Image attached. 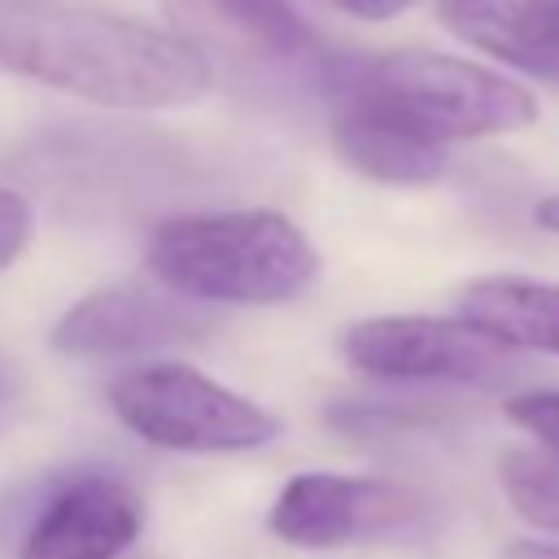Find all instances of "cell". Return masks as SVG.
Masks as SVG:
<instances>
[{
    "mask_svg": "<svg viewBox=\"0 0 559 559\" xmlns=\"http://www.w3.org/2000/svg\"><path fill=\"white\" fill-rule=\"evenodd\" d=\"M533 218H537L546 231H555V236H559V192H555V197H546V201H537V205H533Z\"/></svg>",
    "mask_w": 559,
    "mask_h": 559,
    "instance_id": "cell-18",
    "label": "cell"
},
{
    "mask_svg": "<svg viewBox=\"0 0 559 559\" xmlns=\"http://www.w3.org/2000/svg\"><path fill=\"white\" fill-rule=\"evenodd\" d=\"M555 4H559V0H555Z\"/></svg>",
    "mask_w": 559,
    "mask_h": 559,
    "instance_id": "cell-19",
    "label": "cell"
},
{
    "mask_svg": "<svg viewBox=\"0 0 559 559\" xmlns=\"http://www.w3.org/2000/svg\"><path fill=\"white\" fill-rule=\"evenodd\" d=\"M437 17L463 44L559 87L555 0H437Z\"/></svg>",
    "mask_w": 559,
    "mask_h": 559,
    "instance_id": "cell-10",
    "label": "cell"
},
{
    "mask_svg": "<svg viewBox=\"0 0 559 559\" xmlns=\"http://www.w3.org/2000/svg\"><path fill=\"white\" fill-rule=\"evenodd\" d=\"M328 131L345 166L376 183H432L450 166V144L424 135L406 118H397L384 100H376L349 61H332L328 70Z\"/></svg>",
    "mask_w": 559,
    "mask_h": 559,
    "instance_id": "cell-7",
    "label": "cell"
},
{
    "mask_svg": "<svg viewBox=\"0 0 559 559\" xmlns=\"http://www.w3.org/2000/svg\"><path fill=\"white\" fill-rule=\"evenodd\" d=\"M502 559H559V546L555 542H515V546H507Z\"/></svg>",
    "mask_w": 559,
    "mask_h": 559,
    "instance_id": "cell-17",
    "label": "cell"
},
{
    "mask_svg": "<svg viewBox=\"0 0 559 559\" xmlns=\"http://www.w3.org/2000/svg\"><path fill=\"white\" fill-rule=\"evenodd\" d=\"M498 480L520 520L542 533H559V450H511L498 463Z\"/></svg>",
    "mask_w": 559,
    "mask_h": 559,
    "instance_id": "cell-13",
    "label": "cell"
},
{
    "mask_svg": "<svg viewBox=\"0 0 559 559\" xmlns=\"http://www.w3.org/2000/svg\"><path fill=\"white\" fill-rule=\"evenodd\" d=\"M214 328V314L170 288L114 284L79 297L52 323V349L70 358H122L188 345Z\"/></svg>",
    "mask_w": 559,
    "mask_h": 559,
    "instance_id": "cell-6",
    "label": "cell"
},
{
    "mask_svg": "<svg viewBox=\"0 0 559 559\" xmlns=\"http://www.w3.org/2000/svg\"><path fill=\"white\" fill-rule=\"evenodd\" d=\"M0 66L109 109H175L214 83L201 44L74 0H0Z\"/></svg>",
    "mask_w": 559,
    "mask_h": 559,
    "instance_id": "cell-1",
    "label": "cell"
},
{
    "mask_svg": "<svg viewBox=\"0 0 559 559\" xmlns=\"http://www.w3.org/2000/svg\"><path fill=\"white\" fill-rule=\"evenodd\" d=\"M511 424L533 432L546 450H559V389H537V393H515L507 402Z\"/></svg>",
    "mask_w": 559,
    "mask_h": 559,
    "instance_id": "cell-14",
    "label": "cell"
},
{
    "mask_svg": "<svg viewBox=\"0 0 559 559\" xmlns=\"http://www.w3.org/2000/svg\"><path fill=\"white\" fill-rule=\"evenodd\" d=\"M140 493L105 472H79L39 507L22 559H118L140 533Z\"/></svg>",
    "mask_w": 559,
    "mask_h": 559,
    "instance_id": "cell-9",
    "label": "cell"
},
{
    "mask_svg": "<svg viewBox=\"0 0 559 559\" xmlns=\"http://www.w3.org/2000/svg\"><path fill=\"white\" fill-rule=\"evenodd\" d=\"M109 406L140 441L183 454L258 450L280 432L271 411L183 362H144L114 376Z\"/></svg>",
    "mask_w": 559,
    "mask_h": 559,
    "instance_id": "cell-4",
    "label": "cell"
},
{
    "mask_svg": "<svg viewBox=\"0 0 559 559\" xmlns=\"http://www.w3.org/2000/svg\"><path fill=\"white\" fill-rule=\"evenodd\" d=\"M144 262L162 288L197 306H280L319 275L314 245L275 210L166 218L153 227Z\"/></svg>",
    "mask_w": 559,
    "mask_h": 559,
    "instance_id": "cell-2",
    "label": "cell"
},
{
    "mask_svg": "<svg viewBox=\"0 0 559 559\" xmlns=\"http://www.w3.org/2000/svg\"><path fill=\"white\" fill-rule=\"evenodd\" d=\"M424 511V498L406 485L380 476H336V472H306L293 476L275 507L271 528L293 546H345L354 537L389 533L411 524Z\"/></svg>",
    "mask_w": 559,
    "mask_h": 559,
    "instance_id": "cell-8",
    "label": "cell"
},
{
    "mask_svg": "<svg viewBox=\"0 0 559 559\" xmlns=\"http://www.w3.org/2000/svg\"><path fill=\"white\" fill-rule=\"evenodd\" d=\"M459 319L515 354H559V284L528 275H480L459 293Z\"/></svg>",
    "mask_w": 559,
    "mask_h": 559,
    "instance_id": "cell-12",
    "label": "cell"
},
{
    "mask_svg": "<svg viewBox=\"0 0 559 559\" xmlns=\"http://www.w3.org/2000/svg\"><path fill=\"white\" fill-rule=\"evenodd\" d=\"M354 70L376 100H384L397 118L441 144L524 131L537 118V100L528 87L467 57L406 48L354 61Z\"/></svg>",
    "mask_w": 559,
    "mask_h": 559,
    "instance_id": "cell-3",
    "label": "cell"
},
{
    "mask_svg": "<svg viewBox=\"0 0 559 559\" xmlns=\"http://www.w3.org/2000/svg\"><path fill=\"white\" fill-rule=\"evenodd\" d=\"M162 9L179 26L175 35H183L188 44H236L275 61L319 52V35L288 0H162Z\"/></svg>",
    "mask_w": 559,
    "mask_h": 559,
    "instance_id": "cell-11",
    "label": "cell"
},
{
    "mask_svg": "<svg viewBox=\"0 0 559 559\" xmlns=\"http://www.w3.org/2000/svg\"><path fill=\"white\" fill-rule=\"evenodd\" d=\"M341 13L349 17H367V22H384V17H397L402 9H411L415 0H332Z\"/></svg>",
    "mask_w": 559,
    "mask_h": 559,
    "instance_id": "cell-16",
    "label": "cell"
},
{
    "mask_svg": "<svg viewBox=\"0 0 559 559\" xmlns=\"http://www.w3.org/2000/svg\"><path fill=\"white\" fill-rule=\"evenodd\" d=\"M35 231V214H31V201L22 192H9L0 188V271L9 262H17V253L26 249Z\"/></svg>",
    "mask_w": 559,
    "mask_h": 559,
    "instance_id": "cell-15",
    "label": "cell"
},
{
    "mask_svg": "<svg viewBox=\"0 0 559 559\" xmlns=\"http://www.w3.org/2000/svg\"><path fill=\"white\" fill-rule=\"evenodd\" d=\"M349 367L380 380H445L502 389L524 371V358L463 319L380 314L362 319L341 341Z\"/></svg>",
    "mask_w": 559,
    "mask_h": 559,
    "instance_id": "cell-5",
    "label": "cell"
}]
</instances>
